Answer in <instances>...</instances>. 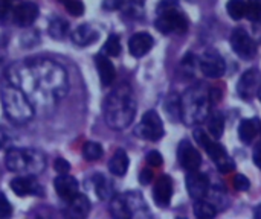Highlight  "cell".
<instances>
[{
	"mask_svg": "<svg viewBox=\"0 0 261 219\" xmlns=\"http://www.w3.org/2000/svg\"><path fill=\"white\" fill-rule=\"evenodd\" d=\"M252 157H254V163L261 169V143L254 149V155Z\"/></svg>",
	"mask_w": 261,
	"mask_h": 219,
	"instance_id": "obj_43",
	"label": "cell"
},
{
	"mask_svg": "<svg viewBox=\"0 0 261 219\" xmlns=\"http://www.w3.org/2000/svg\"><path fill=\"white\" fill-rule=\"evenodd\" d=\"M254 216H255L257 219H261V204L258 206V207H257V209H255V212H254Z\"/></svg>",
	"mask_w": 261,
	"mask_h": 219,
	"instance_id": "obj_44",
	"label": "cell"
},
{
	"mask_svg": "<svg viewBox=\"0 0 261 219\" xmlns=\"http://www.w3.org/2000/svg\"><path fill=\"white\" fill-rule=\"evenodd\" d=\"M188 2H196V0H188Z\"/></svg>",
	"mask_w": 261,
	"mask_h": 219,
	"instance_id": "obj_46",
	"label": "cell"
},
{
	"mask_svg": "<svg viewBox=\"0 0 261 219\" xmlns=\"http://www.w3.org/2000/svg\"><path fill=\"white\" fill-rule=\"evenodd\" d=\"M261 88V75L258 70L251 69L243 73L237 84V93L243 101H251Z\"/></svg>",
	"mask_w": 261,
	"mask_h": 219,
	"instance_id": "obj_11",
	"label": "cell"
},
{
	"mask_svg": "<svg viewBox=\"0 0 261 219\" xmlns=\"http://www.w3.org/2000/svg\"><path fill=\"white\" fill-rule=\"evenodd\" d=\"M210 187V181L208 177L202 172H199V169L196 171H188L187 175V191L190 194V197L193 200H202Z\"/></svg>",
	"mask_w": 261,
	"mask_h": 219,
	"instance_id": "obj_13",
	"label": "cell"
},
{
	"mask_svg": "<svg viewBox=\"0 0 261 219\" xmlns=\"http://www.w3.org/2000/svg\"><path fill=\"white\" fill-rule=\"evenodd\" d=\"M165 134L164 130V123L159 117V114L154 110L147 111L139 125L136 127V136L144 139V140H150V142H158L159 139H162Z\"/></svg>",
	"mask_w": 261,
	"mask_h": 219,
	"instance_id": "obj_7",
	"label": "cell"
},
{
	"mask_svg": "<svg viewBox=\"0 0 261 219\" xmlns=\"http://www.w3.org/2000/svg\"><path fill=\"white\" fill-rule=\"evenodd\" d=\"M102 114L106 123L112 130H125L136 116V101L128 84H121L102 102Z\"/></svg>",
	"mask_w": 261,
	"mask_h": 219,
	"instance_id": "obj_2",
	"label": "cell"
},
{
	"mask_svg": "<svg viewBox=\"0 0 261 219\" xmlns=\"http://www.w3.org/2000/svg\"><path fill=\"white\" fill-rule=\"evenodd\" d=\"M210 96L200 87L188 88L180 98V116L187 125L200 123L208 117Z\"/></svg>",
	"mask_w": 261,
	"mask_h": 219,
	"instance_id": "obj_5",
	"label": "cell"
},
{
	"mask_svg": "<svg viewBox=\"0 0 261 219\" xmlns=\"http://www.w3.org/2000/svg\"><path fill=\"white\" fill-rule=\"evenodd\" d=\"M11 14V0H0V21H5Z\"/></svg>",
	"mask_w": 261,
	"mask_h": 219,
	"instance_id": "obj_40",
	"label": "cell"
},
{
	"mask_svg": "<svg viewBox=\"0 0 261 219\" xmlns=\"http://www.w3.org/2000/svg\"><path fill=\"white\" fill-rule=\"evenodd\" d=\"M177 160L180 166L187 171H196L202 165V155L200 152L188 142L182 140L177 146Z\"/></svg>",
	"mask_w": 261,
	"mask_h": 219,
	"instance_id": "obj_12",
	"label": "cell"
},
{
	"mask_svg": "<svg viewBox=\"0 0 261 219\" xmlns=\"http://www.w3.org/2000/svg\"><path fill=\"white\" fill-rule=\"evenodd\" d=\"M153 44H154V40L148 32H138L130 38L128 50L135 58H141L151 50Z\"/></svg>",
	"mask_w": 261,
	"mask_h": 219,
	"instance_id": "obj_17",
	"label": "cell"
},
{
	"mask_svg": "<svg viewBox=\"0 0 261 219\" xmlns=\"http://www.w3.org/2000/svg\"><path fill=\"white\" fill-rule=\"evenodd\" d=\"M12 134L6 127H0V148H12Z\"/></svg>",
	"mask_w": 261,
	"mask_h": 219,
	"instance_id": "obj_35",
	"label": "cell"
},
{
	"mask_svg": "<svg viewBox=\"0 0 261 219\" xmlns=\"http://www.w3.org/2000/svg\"><path fill=\"white\" fill-rule=\"evenodd\" d=\"M37 17H38V6L35 3H32V2L20 3L12 11V20L20 27L31 26L35 21Z\"/></svg>",
	"mask_w": 261,
	"mask_h": 219,
	"instance_id": "obj_16",
	"label": "cell"
},
{
	"mask_svg": "<svg viewBox=\"0 0 261 219\" xmlns=\"http://www.w3.org/2000/svg\"><path fill=\"white\" fill-rule=\"evenodd\" d=\"M110 212H112V215L115 218H130V212H128V207H127L124 195H118V197L112 198Z\"/></svg>",
	"mask_w": 261,
	"mask_h": 219,
	"instance_id": "obj_27",
	"label": "cell"
},
{
	"mask_svg": "<svg viewBox=\"0 0 261 219\" xmlns=\"http://www.w3.org/2000/svg\"><path fill=\"white\" fill-rule=\"evenodd\" d=\"M151 180H153V171H151V169H147V168L142 169L141 174H139V181H141L142 184H150Z\"/></svg>",
	"mask_w": 261,
	"mask_h": 219,
	"instance_id": "obj_41",
	"label": "cell"
},
{
	"mask_svg": "<svg viewBox=\"0 0 261 219\" xmlns=\"http://www.w3.org/2000/svg\"><path fill=\"white\" fill-rule=\"evenodd\" d=\"M12 213V206L9 204L8 198L0 194V219L2 218H9Z\"/></svg>",
	"mask_w": 261,
	"mask_h": 219,
	"instance_id": "obj_37",
	"label": "cell"
},
{
	"mask_svg": "<svg viewBox=\"0 0 261 219\" xmlns=\"http://www.w3.org/2000/svg\"><path fill=\"white\" fill-rule=\"evenodd\" d=\"M245 17L251 21L261 20V0H246V14Z\"/></svg>",
	"mask_w": 261,
	"mask_h": 219,
	"instance_id": "obj_33",
	"label": "cell"
},
{
	"mask_svg": "<svg viewBox=\"0 0 261 219\" xmlns=\"http://www.w3.org/2000/svg\"><path fill=\"white\" fill-rule=\"evenodd\" d=\"M69 30V23L61 17H54L49 23V34L55 40H61Z\"/></svg>",
	"mask_w": 261,
	"mask_h": 219,
	"instance_id": "obj_28",
	"label": "cell"
},
{
	"mask_svg": "<svg viewBox=\"0 0 261 219\" xmlns=\"http://www.w3.org/2000/svg\"><path fill=\"white\" fill-rule=\"evenodd\" d=\"M93 186H95V192L99 200L104 201V200L112 198V184L102 174L93 175Z\"/></svg>",
	"mask_w": 261,
	"mask_h": 219,
	"instance_id": "obj_25",
	"label": "cell"
},
{
	"mask_svg": "<svg viewBox=\"0 0 261 219\" xmlns=\"http://www.w3.org/2000/svg\"><path fill=\"white\" fill-rule=\"evenodd\" d=\"M104 151H102V146L96 142H87L84 143L83 146V157L89 162H95V160H99L102 157Z\"/></svg>",
	"mask_w": 261,
	"mask_h": 219,
	"instance_id": "obj_31",
	"label": "cell"
},
{
	"mask_svg": "<svg viewBox=\"0 0 261 219\" xmlns=\"http://www.w3.org/2000/svg\"><path fill=\"white\" fill-rule=\"evenodd\" d=\"M156 29L162 34H185L190 21L179 6L177 0H161L158 5Z\"/></svg>",
	"mask_w": 261,
	"mask_h": 219,
	"instance_id": "obj_6",
	"label": "cell"
},
{
	"mask_svg": "<svg viewBox=\"0 0 261 219\" xmlns=\"http://www.w3.org/2000/svg\"><path fill=\"white\" fill-rule=\"evenodd\" d=\"M5 165L11 172L23 174V175H38L46 168L44 155L37 149H21V148H9L6 151Z\"/></svg>",
	"mask_w": 261,
	"mask_h": 219,
	"instance_id": "obj_4",
	"label": "cell"
},
{
	"mask_svg": "<svg viewBox=\"0 0 261 219\" xmlns=\"http://www.w3.org/2000/svg\"><path fill=\"white\" fill-rule=\"evenodd\" d=\"M98 37H99L98 30H95L90 24H81L73 30L72 41L78 46H89V44L95 43L98 40Z\"/></svg>",
	"mask_w": 261,
	"mask_h": 219,
	"instance_id": "obj_21",
	"label": "cell"
},
{
	"mask_svg": "<svg viewBox=\"0 0 261 219\" xmlns=\"http://www.w3.org/2000/svg\"><path fill=\"white\" fill-rule=\"evenodd\" d=\"M199 66L202 73L208 78H220L226 70V64L222 55L216 50H208L202 53V56L199 58Z\"/></svg>",
	"mask_w": 261,
	"mask_h": 219,
	"instance_id": "obj_9",
	"label": "cell"
},
{
	"mask_svg": "<svg viewBox=\"0 0 261 219\" xmlns=\"http://www.w3.org/2000/svg\"><path fill=\"white\" fill-rule=\"evenodd\" d=\"M226 11L232 20H242L246 14V0H228Z\"/></svg>",
	"mask_w": 261,
	"mask_h": 219,
	"instance_id": "obj_30",
	"label": "cell"
},
{
	"mask_svg": "<svg viewBox=\"0 0 261 219\" xmlns=\"http://www.w3.org/2000/svg\"><path fill=\"white\" fill-rule=\"evenodd\" d=\"M54 186H55V191H57L58 197L66 203L73 200L80 194V184H78L76 178H73V177H70L67 174H60L55 178Z\"/></svg>",
	"mask_w": 261,
	"mask_h": 219,
	"instance_id": "obj_15",
	"label": "cell"
},
{
	"mask_svg": "<svg viewBox=\"0 0 261 219\" xmlns=\"http://www.w3.org/2000/svg\"><path fill=\"white\" fill-rule=\"evenodd\" d=\"M231 46H232L234 52L243 59H251L257 53V46H255L254 40L242 27L234 29V32L231 35Z\"/></svg>",
	"mask_w": 261,
	"mask_h": 219,
	"instance_id": "obj_8",
	"label": "cell"
},
{
	"mask_svg": "<svg viewBox=\"0 0 261 219\" xmlns=\"http://www.w3.org/2000/svg\"><path fill=\"white\" fill-rule=\"evenodd\" d=\"M260 133H261V127H260Z\"/></svg>",
	"mask_w": 261,
	"mask_h": 219,
	"instance_id": "obj_47",
	"label": "cell"
},
{
	"mask_svg": "<svg viewBox=\"0 0 261 219\" xmlns=\"http://www.w3.org/2000/svg\"><path fill=\"white\" fill-rule=\"evenodd\" d=\"M11 189L18 197L28 195H43V187L37 183L34 175H20L11 181Z\"/></svg>",
	"mask_w": 261,
	"mask_h": 219,
	"instance_id": "obj_14",
	"label": "cell"
},
{
	"mask_svg": "<svg viewBox=\"0 0 261 219\" xmlns=\"http://www.w3.org/2000/svg\"><path fill=\"white\" fill-rule=\"evenodd\" d=\"M0 99H2V105H3L6 117L12 120L14 123H18V125L26 123L35 114V108L32 102L18 87L12 84L5 85L0 90Z\"/></svg>",
	"mask_w": 261,
	"mask_h": 219,
	"instance_id": "obj_3",
	"label": "cell"
},
{
	"mask_svg": "<svg viewBox=\"0 0 261 219\" xmlns=\"http://www.w3.org/2000/svg\"><path fill=\"white\" fill-rule=\"evenodd\" d=\"M95 66L98 69L101 84L104 87L112 85L113 81H115V78H116V70H115L113 62L110 61V58L107 55H104V53H99V55L95 56Z\"/></svg>",
	"mask_w": 261,
	"mask_h": 219,
	"instance_id": "obj_19",
	"label": "cell"
},
{
	"mask_svg": "<svg viewBox=\"0 0 261 219\" xmlns=\"http://www.w3.org/2000/svg\"><path fill=\"white\" fill-rule=\"evenodd\" d=\"M208 130H210V134L214 137V139H220L222 134H223V130H225V117L220 111H214L208 120Z\"/></svg>",
	"mask_w": 261,
	"mask_h": 219,
	"instance_id": "obj_26",
	"label": "cell"
},
{
	"mask_svg": "<svg viewBox=\"0 0 261 219\" xmlns=\"http://www.w3.org/2000/svg\"><path fill=\"white\" fill-rule=\"evenodd\" d=\"M258 119H245L239 127V137L243 143H251L260 131Z\"/></svg>",
	"mask_w": 261,
	"mask_h": 219,
	"instance_id": "obj_23",
	"label": "cell"
},
{
	"mask_svg": "<svg viewBox=\"0 0 261 219\" xmlns=\"http://www.w3.org/2000/svg\"><path fill=\"white\" fill-rule=\"evenodd\" d=\"M102 52L107 56H118L121 53V41H119V37L110 35L107 38L106 44L102 46Z\"/></svg>",
	"mask_w": 261,
	"mask_h": 219,
	"instance_id": "obj_32",
	"label": "cell"
},
{
	"mask_svg": "<svg viewBox=\"0 0 261 219\" xmlns=\"http://www.w3.org/2000/svg\"><path fill=\"white\" fill-rule=\"evenodd\" d=\"M173 197V180L168 175H162L154 187H153V198L154 203L161 207H167Z\"/></svg>",
	"mask_w": 261,
	"mask_h": 219,
	"instance_id": "obj_18",
	"label": "cell"
},
{
	"mask_svg": "<svg viewBox=\"0 0 261 219\" xmlns=\"http://www.w3.org/2000/svg\"><path fill=\"white\" fill-rule=\"evenodd\" d=\"M216 213H217V210H216V207H214L211 203L205 201L203 198H202V200H196V203H194V215H196L197 218H214Z\"/></svg>",
	"mask_w": 261,
	"mask_h": 219,
	"instance_id": "obj_29",
	"label": "cell"
},
{
	"mask_svg": "<svg viewBox=\"0 0 261 219\" xmlns=\"http://www.w3.org/2000/svg\"><path fill=\"white\" fill-rule=\"evenodd\" d=\"M135 5H138V6H142L144 3H145V0H132Z\"/></svg>",
	"mask_w": 261,
	"mask_h": 219,
	"instance_id": "obj_45",
	"label": "cell"
},
{
	"mask_svg": "<svg viewBox=\"0 0 261 219\" xmlns=\"http://www.w3.org/2000/svg\"><path fill=\"white\" fill-rule=\"evenodd\" d=\"M54 169L58 172V174H67L70 171V165L66 159H57L55 163H54Z\"/></svg>",
	"mask_w": 261,
	"mask_h": 219,
	"instance_id": "obj_39",
	"label": "cell"
},
{
	"mask_svg": "<svg viewBox=\"0 0 261 219\" xmlns=\"http://www.w3.org/2000/svg\"><path fill=\"white\" fill-rule=\"evenodd\" d=\"M128 155L124 149H118L109 162V171L115 177H124L128 171Z\"/></svg>",
	"mask_w": 261,
	"mask_h": 219,
	"instance_id": "obj_22",
	"label": "cell"
},
{
	"mask_svg": "<svg viewBox=\"0 0 261 219\" xmlns=\"http://www.w3.org/2000/svg\"><path fill=\"white\" fill-rule=\"evenodd\" d=\"M147 163H148L151 168H159V166H162L164 159H162L161 152H158V151H150V152L147 154Z\"/></svg>",
	"mask_w": 261,
	"mask_h": 219,
	"instance_id": "obj_38",
	"label": "cell"
},
{
	"mask_svg": "<svg viewBox=\"0 0 261 219\" xmlns=\"http://www.w3.org/2000/svg\"><path fill=\"white\" fill-rule=\"evenodd\" d=\"M124 5V0H104L102 2V6L109 11H115V9H119L121 6Z\"/></svg>",
	"mask_w": 261,
	"mask_h": 219,
	"instance_id": "obj_42",
	"label": "cell"
},
{
	"mask_svg": "<svg viewBox=\"0 0 261 219\" xmlns=\"http://www.w3.org/2000/svg\"><path fill=\"white\" fill-rule=\"evenodd\" d=\"M60 3H63L67 12L73 17H81L84 12V5L81 0H60Z\"/></svg>",
	"mask_w": 261,
	"mask_h": 219,
	"instance_id": "obj_34",
	"label": "cell"
},
{
	"mask_svg": "<svg viewBox=\"0 0 261 219\" xmlns=\"http://www.w3.org/2000/svg\"><path fill=\"white\" fill-rule=\"evenodd\" d=\"M164 108H165V113H167V116H168L170 120L177 122L179 119H182V116H180V98L176 93H171L165 99Z\"/></svg>",
	"mask_w": 261,
	"mask_h": 219,
	"instance_id": "obj_24",
	"label": "cell"
},
{
	"mask_svg": "<svg viewBox=\"0 0 261 219\" xmlns=\"http://www.w3.org/2000/svg\"><path fill=\"white\" fill-rule=\"evenodd\" d=\"M234 187H236V191H239V192H245V191H248V189L251 187V181L248 180V177L239 174V175H236V178H234Z\"/></svg>",
	"mask_w": 261,
	"mask_h": 219,
	"instance_id": "obj_36",
	"label": "cell"
},
{
	"mask_svg": "<svg viewBox=\"0 0 261 219\" xmlns=\"http://www.w3.org/2000/svg\"><path fill=\"white\" fill-rule=\"evenodd\" d=\"M9 84L18 87L34 108H50L61 101L69 90L67 73L63 66L50 59H28L8 67Z\"/></svg>",
	"mask_w": 261,
	"mask_h": 219,
	"instance_id": "obj_1",
	"label": "cell"
},
{
	"mask_svg": "<svg viewBox=\"0 0 261 219\" xmlns=\"http://www.w3.org/2000/svg\"><path fill=\"white\" fill-rule=\"evenodd\" d=\"M90 212V201L86 195L78 194L73 200L67 201V207L64 210V215L67 218H86Z\"/></svg>",
	"mask_w": 261,
	"mask_h": 219,
	"instance_id": "obj_20",
	"label": "cell"
},
{
	"mask_svg": "<svg viewBox=\"0 0 261 219\" xmlns=\"http://www.w3.org/2000/svg\"><path fill=\"white\" fill-rule=\"evenodd\" d=\"M203 149L206 151V154L211 157V160L216 163L217 169L222 174H229L236 169V163L232 162V159L228 155L226 149L220 143L210 139V142L203 146Z\"/></svg>",
	"mask_w": 261,
	"mask_h": 219,
	"instance_id": "obj_10",
	"label": "cell"
}]
</instances>
